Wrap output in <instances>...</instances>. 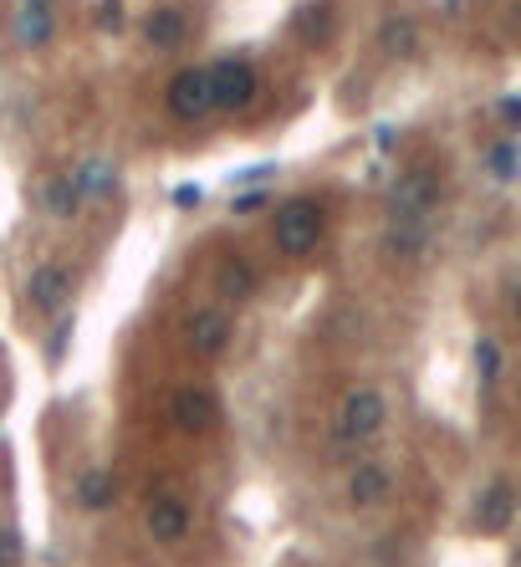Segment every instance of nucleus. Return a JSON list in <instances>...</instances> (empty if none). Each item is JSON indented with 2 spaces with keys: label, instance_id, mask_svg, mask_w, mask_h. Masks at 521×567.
Listing matches in <instances>:
<instances>
[{
  "label": "nucleus",
  "instance_id": "nucleus-1",
  "mask_svg": "<svg viewBox=\"0 0 521 567\" xmlns=\"http://www.w3.org/2000/svg\"><path fill=\"white\" fill-rule=\"evenodd\" d=\"M322 230H328V215L313 194H292L271 209V246L286 256V261H302L322 246Z\"/></svg>",
  "mask_w": 521,
  "mask_h": 567
},
{
  "label": "nucleus",
  "instance_id": "nucleus-2",
  "mask_svg": "<svg viewBox=\"0 0 521 567\" xmlns=\"http://www.w3.org/2000/svg\"><path fill=\"white\" fill-rule=\"evenodd\" d=\"M384 430H388L384 388L353 384L343 399H338V415H332V440H338L343 450H363V445H373Z\"/></svg>",
  "mask_w": 521,
  "mask_h": 567
},
{
  "label": "nucleus",
  "instance_id": "nucleus-3",
  "mask_svg": "<svg viewBox=\"0 0 521 567\" xmlns=\"http://www.w3.org/2000/svg\"><path fill=\"white\" fill-rule=\"evenodd\" d=\"M440 209V174L430 165L399 169V180L388 184V220H434Z\"/></svg>",
  "mask_w": 521,
  "mask_h": 567
},
{
  "label": "nucleus",
  "instance_id": "nucleus-4",
  "mask_svg": "<svg viewBox=\"0 0 521 567\" xmlns=\"http://www.w3.org/2000/svg\"><path fill=\"white\" fill-rule=\"evenodd\" d=\"M205 77H209V103H215V113H240V107H251L256 88H261V77H256V67L246 57L209 61Z\"/></svg>",
  "mask_w": 521,
  "mask_h": 567
},
{
  "label": "nucleus",
  "instance_id": "nucleus-5",
  "mask_svg": "<svg viewBox=\"0 0 521 567\" xmlns=\"http://www.w3.org/2000/svg\"><path fill=\"white\" fill-rule=\"evenodd\" d=\"M190 532H194V507L184 496H174V491L149 496V507H144V537L159 542V547H179Z\"/></svg>",
  "mask_w": 521,
  "mask_h": 567
},
{
  "label": "nucleus",
  "instance_id": "nucleus-6",
  "mask_svg": "<svg viewBox=\"0 0 521 567\" xmlns=\"http://www.w3.org/2000/svg\"><path fill=\"white\" fill-rule=\"evenodd\" d=\"M72 286H77V276L67 261H42V267H31V276H26V307L42 317H61V307L72 302Z\"/></svg>",
  "mask_w": 521,
  "mask_h": 567
},
{
  "label": "nucleus",
  "instance_id": "nucleus-7",
  "mask_svg": "<svg viewBox=\"0 0 521 567\" xmlns=\"http://www.w3.org/2000/svg\"><path fill=\"white\" fill-rule=\"evenodd\" d=\"M230 338H236V322L225 307H194L184 317V343H190L194 359H225Z\"/></svg>",
  "mask_w": 521,
  "mask_h": 567
},
{
  "label": "nucleus",
  "instance_id": "nucleus-8",
  "mask_svg": "<svg viewBox=\"0 0 521 567\" xmlns=\"http://www.w3.org/2000/svg\"><path fill=\"white\" fill-rule=\"evenodd\" d=\"M343 501L353 511H378L394 501V470L384 461H358L343 480Z\"/></svg>",
  "mask_w": 521,
  "mask_h": 567
},
{
  "label": "nucleus",
  "instance_id": "nucleus-9",
  "mask_svg": "<svg viewBox=\"0 0 521 567\" xmlns=\"http://www.w3.org/2000/svg\"><path fill=\"white\" fill-rule=\"evenodd\" d=\"M165 103H169V113H174L179 123H205L209 113H215V103H209V77H205V67H184V72L169 77Z\"/></svg>",
  "mask_w": 521,
  "mask_h": 567
},
{
  "label": "nucleus",
  "instance_id": "nucleus-10",
  "mask_svg": "<svg viewBox=\"0 0 521 567\" xmlns=\"http://www.w3.org/2000/svg\"><path fill=\"white\" fill-rule=\"evenodd\" d=\"M169 419H174L184 434H209L215 424H220V399H215V388H205V384L174 388V399H169Z\"/></svg>",
  "mask_w": 521,
  "mask_h": 567
},
{
  "label": "nucleus",
  "instance_id": "nucleus-11",
  "mask_svg": "<svg viewBox=\"0 0 521 567\" xmlns=\"http://www.w3.org/2000/svg\"><path fill=\"white\" fill-rule=\"evenodd\" d=\"M67 174H72L77 194H82V205H107V200L118 194V184H123L118 159H107V154H82Z\"/></svg>",
  "mask_w": 521,
  "mask_h": 567
},
{
  "label": "nucleus",
  "instance_id": "nucleus-12",
  "mask_svg": "<svg viewBox=\"0 0 521 567\" xmlns=\"http://www.w3.org/2000/svg\"><path fill=\"white\" fill-rule=\"evenodd\" d=\"M11 42L21 52H42L52 36H57V5H36V0H15L11 5Z\"/></svg>",
  "mask_w": 521,
  "mask_h": 567
},
{
  "label": "nucleus",
  "instance_id": "nucleus-13",
  "mask_svg": "<svg viewBox=\"0 0 521 567\" xmlns=\"http://www.w3.org/2000/svg\"><path fill=\"white\" fill-rule=\"evenodd\" d=\"M511 517H517V486H511V480H491V486H480L476 511H471L476 532H486V537H501V532L511 526Z\"/></svg>",
  "mask_w": 521,
  "mask_h": 567
},
{
  "label": "nucleus",
  "instance_id": "nucleus-14",
  "mask_svg": "<svg viewBox=\"0 0 521 567\" xmlns=\"http://www.w3.org/2000/svg\"><path fill=\"white\" fill-rule=\"evenodd\" d=\"M384 251L394 261H404V267H419L434 251V220H388Z\"/></svg>",
  "mask_w": 521,
  "mask_h": 567
},
{
  "label": "nucleus",
  "instance_id": "nucleus-15",
  "mask_svg": "<svg viewBox=\"0 0 521 567\" xmlns=\"http://www.w3.org/2000/svg\"><path fill=\"white\" fill-rule=\"evenodd\" d=\"M72 501L82 511H107L113 501H118V476H113L107 465H88V470H77Z\"/></svg>",
  "mask_w": 521,
  "mask_h": 567
},
{
  "label": "nucleus",
  "instance_id": "nucleus-16",
  "mask_svg": "<svg viewBox=\"0 0 521 567\" xmlns=\"http://www.w3.org/2000/svg\"><path fill=\"white\" fill-rule=\"evenodd\" d=\"M36 200H42V209H46V220H57V225H72L77 215H82V194H77V184H72V174H52V180L36 190Z\"/></svg>",
  "mask_w": 521,
  "mask_h": 567
},
{
  "label": "nucleus",
  "instance_id": "nucleus-17",
  "mask_svg": "<svg viewBox=\"0 0 521 567\" xmlns=\"http://www.w3.org/2000/svg\"><path fill=\"white\" fill-rule=\"evenodd\" d=\"M215 286H220L225 302H251L256 286H261V276H256V267L246 261V256H225L220 271H215Z\"/></svg>",
  "mask_w": 521,
  "mask_h": 567
},
{
  "label": "nucleus",
  "instance_id": "nucleus-18",
  "mask_svg": "<svg viewBox=\"0 0 521 567\" xmlns=\"http://www.w3.org/2000/svg\"><path fill=\"white\" fill-rule=\"evenodd\" d=\"M184 36H190V21H184V11H174V5H169V11H154L149 21H144V42H149L154 52H174Z\"/></svg>",
  "mask_w": 521,
  "mask_h": 567
},
{
  "label": "nucleus",
  "instance_id": "nucleus-19",
  "mask_svg": "<svg viewBox=\"0 0 521 567\" xmlns=\"http://www.w3.org/2000/svg\"><path fill=\"white\" fill-rule=\"evenodd\" d=\"M378 52H384V57H415L419 26L409 15H384V21H378Z\"/></svg>",
  "mask_w": 521,
  "mask_h": 567
},
{
  "label": "nucleus",
  "instance_id": "nucleus-20",
  "mask_svg": "<svg viewBox=\"0 0 521 567\" xmlns=\"http://www.w3.org/2000/svg\"><path fill=\"white\" fill-rule=\"evenodd\" d=\"M480 169L491 174V184H517V134H501L491 149H480Z\"/></svg>",
  "mask_w": 521,
  "mask_h": 567
},
{
  "label": "nucleus",
  "instance_id": "nucleus-21",
  "mask_svg": "<svg viewBox=\"0 0 521 567\" xmlns=\"http://www.w3.org/2000/svg\"><path fill=\"white\" fill-rule=\"evenodd\" d=\"M501 374H507V353H501V343H496V338H476V378H480V388H496L501 384Z\"/></svg>",
  "mask_w": 521,
  "mask_h": 567
},
{
  "label": "nucleus",
  "instance_id": "nucleus-22",
  "mask_svg": "<svg viewBox=\"0 0 521 567\" xmlns=\"http://www.w3.org/2000/svg\"><path fill=\"white\" fill-rule=\"evenodd\" d=\"M26 563V537L15 526H0V567H21Z\"/></svg>",
  "mask_w": 521,
  "mask_h": 567
},
{
  "label": "nucleus",
  "instance_id": "nucleus-23",
  "mask_svg": "<svg viewBox=\"0 0 521 567\" xmlns=\"http://www.w3.org/2000/svg\"><path fill=\"white\" fill-rule=\"evenodd\" d=\"M517 118H521L517 98H501V128H507V134H517Z\"/></svg>",
  "mask_w": 521,
  "mask_h": 567
},
{
  "label": "nucleus",
  "instance_id": "nucleus-24",
  "mask_svg": "<svg viewBox=\"0 0 521 567\" xmlns=\"http://www.w3.org/2000/svg\"><path fill=\"white\" fill-rule=\"evenodd\" d=\"M67 338H72V322H61L57 338H52V359H61V348H67Z\"/></svg>",
  "mask_w": 521,
  "mask_h": 567
},
{
  "label": "nucleus",
  "instance_id": "nucleus-25",
  "mask_svg": "<svg viewBox=\"0 0 521 567\" xmlns=\"http://www.w3.org/2000/svg\"><path fill=\"white\" fill-rule=\"evenodd\" d=\"M36 5H57V0H36Z\"/></svg>",
  "mask_w": 521,
  "mask_h": 567
}]
</instances>
